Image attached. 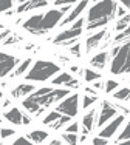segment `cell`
Instances as JSON below:
<instances>
[{"label":"cell","mask_w":130,"mask_h":145,"mask_svg":"<svg viewBox=\"0 0 130 145\" xmlns=\"http://www.w3.org/2000/svg\"><path fill=\"white\" fill-rule=\"evenodd\" d=\"M70 8L71 5H64L60 9H50L42 14L33 16L22 23V28L33 36H43V34L50 33L56 25H59L64 16L70 11Z\"/></svg>","instance_id":"1"},{"label":"cell","mask_w":130,"mask_h":145,"mask_svg":"<svg viewBox=\"0 0 130 145\" xmlns=\"http://www.w3.org/2000/svg\"><path fill=\"white\" fill-rule=\"evenodd\" d=\"M116 8L118 3L116 0H98L90 8L87 16V31H93L102 26H107L108 23L116 17Z\"/></svg>","instance_id":"2"},{"label":"cell","mask_w":130,"mask_h":145,"mask_svg":"<svg viewBox=\"0 0 130 145\" xmlns=\"http://www.w3.org/2000/svg\"><path fill=\"white\" fill-rule=\"evenodd\" d=\"M112 57V65H110V72L115 76L121 74H130V39L119 43L112 50L110 53Z\"/></svg>","instance_id":"3"},{"label":"cell","mask_w":130,"mask_h":145,"mask_svg":"<svg viewBox=\"0 0 130 145\" xmlns=\"http://www.w3.org/2000/svg\"><path fill=\"white\" fill-rule=\"evenodd\" d=\"M60 71V67L51 60H36L31 65L30 71H26L25 79L30 82H45L50 77L56 76Z\"/></svg>","instance_id":"4"},{"label":"cell","mask_w":130,"mask_h":145,"mask_svg":"<svg viewBox=\"0 0 130 145\" xmlns=\"http://www.w3.org/2000/svg\"><path fill=\"white\" fill-rule=\"evenodd\" d=\"M68 94H70V89H54L51 87H43L39 89H34L31 94H28V97L42 108H48L50 105L62 101Z\"/></svg>","instance_id":"5"},{"label":"cell","mask_w":130,"mask_h":145,"mask_svg":"<svg viewBox=\"0 0 130 145\" xmlns=\"http://www.w3.org/2000/svg\"><path fill=\"white\" fill-rule=\"evenodd\" d=\"M85 20L82 17H77L76 22L70 26V28L64 29L62 33H59L56 37H54L53 43L54 45H60V46H70L74 42H77V39L81 37L82 34V26H84Z\"/></svg>","instance_id":"6"},{"label":"cell","mask_w":130,"mask_h":145,"mask_svg":"<svg viewBox=\"0 0 130 145\" xmlns=\"http://www.w3.org/2000/svg\"><path fill=\"white\" fill-rule=\"evenodd\" d=\"M56 111H59L60 114L70 116V117H76L77 111H79V94H68L65 96L62 101H59L56 106Z\"/></svg>","instance_id":"7"},{"label":"cell","mask_w":130,"mask_h":145,"mask_svg":"<svg viewBox=\"0 0 130 145\" xmlns=\"http://www.w3.org/2000/svg\"><path fill=\"white\" fill-rule=\"evenodd\" d=\"M118 114V110H116V105L108 101H104L101 103V113H98V119H96V125L98 127H104L105 123L110 119Z\"/></svg>","instance_id":"8"},{"label":"cell","mask_w":130,"mask_h":145,"mask_svg":"<svg viewBox=\"0 0 130 145\" xmlns=\"http://www.w3.org/2000/svg\"><path fill=\"white\" fill-rule=\"evenodd\" d=\"M19 59L12 54H8V53H2L0 51V79L6 77L8 74H11V71L14 70L19 63Z\"/></svg>","instance_id":"9"},{"label":"cell","mask_w":130,"mask_h":145,"mask_svg":"<svg viewBox=\"0 0 130 145\" xmlns=\"http://www.w3.org/2000/svg\"><path fill=\"white\" fill-rule=\"evenodd\" d=\"M124 120H125V114H116L113 119H110L108 120V123H107V127H104L101 131H99V134L98 136H101V137H105V139H112V137L116 134V131L119 130V127L124 123Z\"/></svg>","instance_id":"10"},{"label":"cell","mask_w":130,"mask_h":145,"mask_svg":"<svg viewBox=\"0 0 130 145\" xmlns=\"http://www.w3.org/2000/svg\"><path fill=\"white\" fill-rule=\"evenodd\" d=\"M53 85H57V87H67L70 89H76L79 87V80L76 77H73L71 72H57V76L51 80Z\"/></svg>","instance_id":"11"},{"label":"cell","mask_w":130,"mask_h":145,"mask_svg":"<svg viewBox=\"0 0 130 145\" xmlns=\"http://www.w3.org/2000/svg\"><path fill=\"white\" fill-rule=\"evenodd\" d=\"M88 2H90V0H81V2L76 5V8H73V9L70 11V14H68V16H65L64 19L60 20V26L68 25V23L74 22V20H76L77 17H81V16H82V12H84V9L87 8Z\"/></svg>","instance_id":"12"},{"label":"cell","mask_w":130,"mask_h":145,"mask_svg":"<svg viewBox=\"0 0 130 145\" xmlns=\"http://www.w3.org/2000/svg\"><path fill=\"white\" fill-rule=\"evenodd\" d=\"M96 119H98L96 108L87 110V113L82 117V131H84V134L91 133V130L95 128V123H96Z\"/></svg>","instance_id":"13"},{"label":"cell","mask_w":130,"mask_h":145,"mask_svg":"<svg viewBox=\"0 0 130 145\" xmlns=\"http://www.w3.org/2000/svg\"><path fill=\"white\" fill-rule=\"evenodd\" d=\"M105 34H107V29H101L98 33H95L93 36H90L87 40H85V53L90 54L91 51H95L96 48L101 45V42L104 40Z\"/></svg>","instance_id":"14"},{"label":"cell","mask_w":130,"mask_h":145,"mask_svg":"<svg viewBox=\"0 0 130 145\" xmlns=\"http://www.w3.org/2000/svg\"><path fill=\"white\" fill-rule=\"evenodd\" d=\"M48 5V0H26L23 3H19L16 12L20 14V12H28L33 11V9H39V8H45Z\"/></svg>","instance_id":"15"},{"label":"cell","mask_w":130,"mask_h":145,"mask_svg":"<svg viewBox=\"0 0 130 145\" xmlns=\"http://www.w3.org/2000/svg\"><path fill=\"white\" fill-rule=\"evenodd\" d=\"M22 116H23V113L14 106V108H11V110L3 113L2 117L5 120H8L9 123H12V125H22Z\"/></svg>","instance_id":"16"},{"label":"cell","mask_w":130,"mask_h":145,"mask_svg":"<svg viewBox=\"0 0 130 145\" xmlns=\"http://www.w3.org/2000/svg\"><path fill=\"white\" fill-rule=\"evenodd\" d=\"M34 89H36V87L33 84H20L11 91V96L16 99H20V97H25V96L31 94Z\"/></svg>","instance_id":"17"},{"label":"cell","mask_w":130,"mask_h":145,"mask_svg":"<svg viewBox=\"0 0 130 145\" xmlns=\"http://www.w3.org/2000/svg\"><path fill=\"white\" fill-rule=\"evenodd\" d=\"M107 60H108V53L101 51V53H98L95 57L90 59V65L93 68H98V70H104L105 65H107Z\"/></svg>","instance_id":"18"},{"label":"cell","mask_w":130,"mask_h":145,"mask_svg":"<svg viewBox=\"0 0 130 145\" xmlns=\"http://www.w3.org/2000/svg\"><path fill=\"white\" fill-rule=\"evenodd\" d=\"M26 137L31 140V144H42L45 142V139H48V133L45 130H33L26 134Z\"/></svg>","instance_id":"19"},{"label":"cell","mask_w":130,"mask_h":145,"mask_svg":"<svg viewBox=\"0 0 130 145\" xmlns=\"http://www.w3.org/2000/svg\"><path fill=\"white\" fill-rule=\"evenodd\" d=\"M31 63H33V59H25L23 62H19V63H17V67L11 71V77L14 79V77H19V76L25 74L26 70L31 67Z\"/></svg>","instance_id":"20"},{"label":"cell","mask_w":130,"mask_h":145,"mask_svg":"<svg viewBox=\"0 0 130 145\" xmlns=\"http://www.w3.org/2000/svg\"><path fill=\"white\" fill-rule=\"evenodd\" d=\"M129 39H130V23H129V25L125 26L122 31H119V33L113 37V43H115V45H119V43L125 42V40H129Z\"/></svg>","instance_id":"21"},{"label":"cell","mask_w":130,"mask_h":145,"mask_svg":"<svg viewBox=\"0 0 130 145\" xmlns=\"http://www.w3.org/2000/svg\"><path fill=\"white\" fill-rule=\"evenodd\" d=\"M113 99L116 101H122V102H129L130 99V88H121L118 91L113 93Z\"/></svg>","instance_id":"22"},{"label":"cell","mask_w":130,"mask_h":145,"mask_svg":"<svg viewBox=\"0 0 130 145\" xmlns=\"http://www.w3.org/2000/svg\"><path fill=\"white\" fill-rule=\"evenodd\" d=\"M70 119H71L70 116H65V114H62V116L59 117V119H56L54 122H51L48 127H51L53 130H60L64 125H67V123L70 122Z\"/></svg>","instance_id":"23"},{"label":"cell","mask_w":130,"mask_h":145,"mask_svg":"<svg viewBox=\"0 0 130 145\" xmlns=\"http://www.w3.org/2000/svg\"><path fill=\"white\" fill-rule=\"evenodd\" d=\"M130 23V14H124L122 17H119L118 19V22H116V25H115V31L116 33H119V31H122Z\"/></svg>","instance_id":"24"},{"label":"cell","mask_w":130,"mask_h":145,"mask_svg":"<svg viewBox=\"0 0 130 145\" xmlns=\"http://www.w3.org/2000/svg\"><path fill=\"white\" fill-rule=\"evenodd\" d=\"M84 79H85V82L99 80L101 79V72H96V71L90 70V68H87V70H84Z\"/></svg>","instance_id":"25"},{"label":"cell","mask_w":130,"mask_h":145,"mask_svg":"<svg viewBox=\"0 0 130 145\" xmlns=\"http://www.w3.org/2000/svg\"><path fill=\"white\" fill-rule=\"evenodd\" d=\"M98 101V94H85L84 96V102H82V108L84 110H88L91 105H95V102Z\"/></svg>","instance_id":"26"},{"label":"cell","mask_w":130,"mask_h":145,"mask_svg":"<svg viewBox=\"0 0 130 145\" xmlns=\"http://www.w3.org/2000/svg\"><path fill=\"white\" fill-rule=\"evenodd\" d=\"M60 137L64 139V142L71 144V145H74V144L79 142V137H77L76 133H68V131H65V133H62V136H60Z\"/></svg>","instance_id":"27"},{"label":"cell","mask_w":130,"mask_h":145,"mask_svg":"<svg viewBox=\"0 0 130 145\" xmlns=\"http://www.w3.org/2000/svg\"><path fill=\"white\" fill-rule=\"evenodd\" d=\"M130 139V120L127 123H125V127H124V130H122V133L118 136V139H116V144H121V142H124V140H127Z\"/></svg>","instance_id":"28"},{"label":"cell","mask_w":130,"mask_h":145,"mask_svg":"<svg viewBox=\"0 0 130 145\" xmlns=\"http://www.w3.org/2000/svg\"><path fill=\"white\" fill-rule=\"evenodd\" d=\"M60 116H62V114H60L59 111H56V110H54V111H51L50 114H47L45 117H43V120H42V122L45 123V125H50L51 122H54L56 119H59Z\"/></svg>","instance_id":"29"},{"label":"cell","mask_w":130,"mask_h":145,"mask_svg":"<svg viewBox=\"0 0 130 145\" xmlns=\"http://www.w3.org/2000/svg\"><path fill=\"white\" fill-rule=\"evenodd\" d=\"M116 88H119V82H116V80H113V79H108L107 82H105V87H104V91L107 93H113V89H116Z\"/></svg>","instance_id":"30"},{"label":"cell","mask_w":130,"mask_h":145,"mask_svg":"<svg viewBox=\"0 0 130 145\" xmlns=\"http://www.w3.org/2000/svg\"><path fill=\"white\" fill-rule=\"evenodd\" d=\"M70 53L73 54L74 57H82V46L79 42H74L73 46L70 45Z\"/></svg>","instance_id":"31"},{"label":"cell","mask_w":130,"mask_h":145,"mask_svg":"<svg viewBox=\"0 0 130 145\" xmlns=\"http://www.w3.org/2000/svg\"><path fill=\"white\" fill-rule=\"evenodd\" d=\"M14 134H16V130L12 128H6V127L0 128V139H8V137L14 136Z\"/></svg>","instance_id":"32"},{"label":"cell","mask_w":130,"mask_h":145,"mask_svg":"<svg viewBox=\"0 0 130 145\" xmlns=\"http://www.w3.org/2000/svg\"><path fill=\"white\" fill-rule=\"evenodd\" d=\"M16 0H0V12H5L14 6Z\"/></svg>","instance_id":"33"},{"label":"cell","mask_w":130,"mask_h":145,"mask_svg":"<svg viewBox=\"0 0 130 145\" xmlns=\"http://www.w3.org/2000/svg\"><path fill=\"white\" fill-rule=\"evenodd\" d=\"M30 144H31V140H30L26 136H19L14 140V145H30Z\"/></svg>","instance_id":"34"},{"label":"cell","mask_w":130,"mask_h":145,"mask_svg":"<svg viewBox=\"0 0 130 145\" xmlns=\"http://www.w3.org/2000/svg\"><path fill=\"white\" fill-rule=\"evenodd\" d=\"M91 144L93 145H107L108 144V139H105V137H101V136H96L91 139Z\"/></svg>","instance_id":"35"},{"label":"cell","mask_w":130,"mask_h":145,"mask_svg":"<svg viewBox=\"0 0 130 145\" xmlns=\"http://www.w3.org/2000/svg\"><path fill=\"white\" fill-rule=\"evenodd\" d=\"M65 131H68V133H77V131H79V123H77V122L70 123V125L67 127V130H65Z\"/></svg>","instance_id":"36"},{"label":"cell","mask_w":130,"mask_h":145,"mask_svg":"<svg viewBox=\"0 0 130 145\" xmlns=\"http://www.w3.org/2000/svg\"><path fill=\"white\" fill-rule=\"evenodd\" d=\"M77 0H54V5L56 6H64V5H73Z\"/></svg>","instance_id":"37"},{"label":"cell","mask_w":130,"mask_h":145,"mask_svg":"<svg viewBox=\"0 0 130 145\" xmlns=\"http://www.w3.org/2000/svg\"><path fill=\"white\" fill-rule=\"evenodd\" d=\"M124 14H127V9H125L124 6H118V8H116V17H122Z\"/></svg>","instance_id":"38"},{"label":"cell","mask_w":130,"mask_h":145,"mask_svg":"<svg viewBox=\"0 0 130 145\" xmlns=\"http://www.w3.org/2000/svg\"><path fill=\"white\" fill-rule=\"evenodd\" d=\"M19 40H22V37H11V39H8V37H6V42H3V43H5V45H11V43L19 42Z\"/></svg>","instance_id":"39"},{"label":"cell","mask_w":130,"mask_h":145,"mask_svg":"<svg viewBox=\"0 0 130 145\" xmlns=\"http://www.w3.org/2000/svg\"><path fill=\"white\" fill-rule=\"evenodd\" d=\"M30 123H31V117L28 114H23L22 116V125H30Z\"/></svg>","instance_id":"40"},{"label":"cell","mask_w":130,"mask_h":145,"mask_svg":"<svg viewBox=\"0 0 130 145\" xmlns=\"http://www.w3.org/2000/svg\"><path fill=\"white\" fill-rule=\"evenodd\" d=\"M9 34H11V31H9V29H5V31H2V33H0V42H2V40L5 39V37H8Z\"/></svg>","instance_id":"41"},{"label":"cell","mask_w":130,"mask_h":145,"mask_svg":"<svg viewBox=\"0 0 130 145\" xmlns=\"http://www.w3.org/2000/svg\"><path fill=\"white\" fill-rule=\"evenodd\" d=\"M119 2L122 3V6H124L125 9H129V11H130V0H119Z\"/></svg>","instance_id":"42"},{"label":"cell","mask_w":130,"mask_h":145,"mask_svg":"<svg viewBox=\"0 0 130 145\" xmlns=\"http://www.w3.org/2000/svg\"><path fill=\"white\" fill-rule=\"evenodd\" d=\"M9 105H11V101H9V99H5V101L0 103V108H2V106H3V108H6V106H9Z\"/></svg>","instance_id":"43"},{"label":"cell","mask_w":130,"mask_h":145,"mask_svg":"<svg viewBox=\"0 0 130 145\" xmlns=\"http://www.w3.org/2000/svg\"><path fill=\"white\" fill-rule=\"evenodd\" d=\"M85 91H87L88 94H96V89L91 88V87H87V88H85Z\"/></svg>","instance_id":"44"},{"label":"cell","mask_w":130,"mask_h":145,"mask_svg":"<svg viewBox=\"0 0 130 145\" xmlns=\"http://www.w3.org/2000/svg\"><path fill=\"white\" fill-rule=\"evenodd\" d=\"M93 88L101 89V88H102V84H101V82H98V80H95V82H93Z\"/></svg>","instance_id":"45"},{"label":"cell","mask_w":130,"mask_h":145,"mask_svg":"<svg viewBox=\"0 0 130 145\" xmlns=\"http://www.w3.org/2000/svg\"><path fill=\"white\" fill-rule=\"evenodd\" d=\"M64 142V140H59V139H53V140H51V145H60V144H62Z\"/></svg>","instance_id":"46"},{"label":"cell","mask_w":130,"mask_h":145,"mask_svg":"<svg viewBox=\"0 0 130 145\" xmlns=\"http://www.w3.org/2000/svg\"><path fill=\"white\" fill-rule=\"evenodd\" d=\"M71 72H81V70L77 67H71Z\"/></svg>","instance_id":"47"},{"label":"cell","mask_w":130,"mask_h":145,"mask_svg":"<svg viewBox=\"0 0 130 145\" xmlns=\"http://www.w3.org/2000/svg\"><path fill=\"white\" fill-rule=\"evenodd\" d=\"M85 139H87V134H82L79 137V142H85Z\"/></svg>","instance_id":"48"},{"label":"cell","mask_w":130,"mask_h":145,"mask_svg":"<svg viewBox=\"0 0 130 145\" xmlns=\"http://www.w3.org/2000/svg\"><path fill=\"white\" fill-rule=\"evenodd\" d=\"M17 3H23V2H26V0H16Z\"/></svg>","instance_id":"49"},{"label":"cell","mask_w":130,"mask_h":145,"mask_svg":"<svg viewBox=\"0 0 130 145\" xmlns=\"http://www.w3.org/2000/svg\"><path fill=\"white\" fill-rule=\"evenodd\" d=\"M2 97H3V93H2V89H0V101H2Z\"/></svg>","instance_id":"50"},{"label":"cell","mask_w":130,"mask_h":145,"mask_svg":"<svg viewBox=\"0 0 130 145\" xmlns=\"http://www.w3.org/2000/svg\"><path fill=\"white\" fill-rule=\"evenodd\" d=\"M2 28H3V25H2V23H0V29H2Z\"/></svg>","instance_id":"51"},{"label":"cell","mask_w":130,"mask_h":145,"mask_svg":"<svg viewBox=\"0 0 130 145\" xmlns=\"http://www.w3.org/2000/svg\"><path fill=\"white\" fill-rule=\"evenodd\" d=\"M48 2H54V0H48Z\"/></svg>","instance_id":"52"},{"label":"cell","mask_w":130,"mask_h":145,"mask_svg":"<svg viewBox=\"0 0 130 145\" xmlns=\"http://www.w3.org/2000/svg\"><path fill=\"white\" fill-rule=\"evenodd\" d=\"M95 2H98V0H95ZM95 2H93V3H95Z\"/></svg>","instance_id":"53"},{"label":"cell","mask_w":130,"mask_h":145,"mask_svg":"<svg viewBox=\"0 0 130 145\" xmlns=\"http://www.w3.org/2000/svg\"><path fill=\"white\" fill-rule=\"evenodd\" d=\"M129 102H130V99H129Z\"/></svg>","instance_id":"54"}]
</instances>
